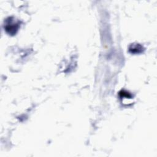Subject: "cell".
<instances>
[{
    "mask_svg": "<svg viewBox=\"0 0 157 157\" xmlns=\"http://www.w3.org/2000/svg\"><path fill=\"white\" fill-rule=\"evenodd\" d=\"M19 28V24L15 23L12 18H9L7 21V24L6 25V30L10 34H14L16 33Z\"/></svg>",
    "mask_w": 157,
    "mask_h": 157,
    "instance_id": "6da1fadb",
    "label": "cell"
},
{
    "mask_svg": "<svg viewBox=\"0 0 157 157\" xmlns=\"http://www.w3.org/2000/svg\"><path fill=\"white\" fill-rule=\"evenodd\" d=\"M119 95L120 96H121L122 97H127L128 98H130L131 97V95L128 92L125 90H122L121 91H120Z\"/></svg>",
    "mask_w": 157,
    "mask_h": 157,
    "instance_id": "3957f363",
    "label": "cell"
},
{
    "mask_svg": "<svg viewBox=\"0 0 157 157\" xmlns=\"http://www.w3.org/2000/svg\"><path fill=\"white\" fill-rule=\"evenodd\" d=\"M129 50L131 52V53L133 54H139L140 52L142 51V47L140 45V44H135V45H131L130 48H129Z\"/></svg>",
    "mask_w": 157,
    "mask_h": 157,
    "instance_id": "7a4b0ae2",
    "label": "cell"
}]
</instances>
